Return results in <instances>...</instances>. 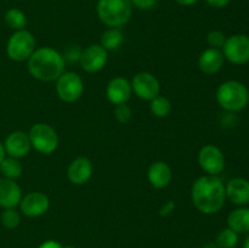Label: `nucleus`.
<instances>
[{
  "instance_id": "bb28decb",
  "label": "nucleus",
  "mask_w": 249,
  "mask_h": 248,
  "mask_svg": "<svg viewBox=\"0 0 249 248\" xmlns=\"http://www.w3.org/2000/svg\"><path fill=\"white\" fill-rule=\"evenodd\" d=\"M207 41H208V44L211 45V48H223L224 44H225L226 41L225 34L220 31H212L209 32L208 35H207Z\"/></svg>"
},
{
  "instance_id": "2eb2a0df",
  "label": "nucleus",
  "mask_w": 249,
  "mask_h": 248,
  "mask_svg": "<svg viewBox=\"0 0 249 248\" xmlns=\"http://www.w3.org/2000/svg\"><path fill=\"white\" fill-rule=\"evenodd\" d=\"M22 199L21 187L14 180L0 177V207L15 208Z\"/></svg>"
},
{
  "instance_id": "6ab92c4d",
  "label": "nucleus",
  "mask_w": 249,
  "mask_h": 248,
  "mask_svg": "<svg viewBox=\"0 0 249 248\" xmlns=\"http://www.w3.org/2000/svg\"><path fill=\"white\" fill-rule=\"evenodd\" d=\"M172 169L164 162H155L148 169V180L157 189H164L172 180Z\"/></svg>"
},
{
  "instance_id": "423d86ee",
  "label": "nucleus",
  "mask_w": 249,
  "mask_h": 248,
  "mask_svg": "<svg viewBox=\"0 0 249 248\" xmlns=\"http://www.w3.org/2000/svg\"><path fill=\"white\" fill-rule=\"evenodd\" d=\"M28 136L32 146L38 152L44 153V155L53 153L58 146L57 134L53 130V128H51L48 124L39 123L33 125Z\"/></svg>"
},
{
  "instance_id": "473e14b6",
  "label": "nucleus",
  "mask_w": 249,
  "mask_h": 248,
  "mask_svg": "<svg viewBox=\"0 0 249 248\" xmlns=\"http://www.w3.org/2000/svg\"><path fill=\"white\" fill-rule=\"evenodd\" d=\"M197 1H198V0H177L178 4L182 5V6H190V5L196 4Z\"/></svg>"
},
{
  "instance_id": "393cba45",
  "label": "nucleus",
  "mask_w": 249,
  "mask_h": 248,
  "mask_svg": "<svg viewBox=\"0 0 249 248\" xmlns=\"http://www.w3.org/2000/svg\"><path fill=\"white\" fill-rule=\"evenodd\" d=\"M216 242L220 248H233L238 243V233L230 228L224 229L218 235Z\"/></svg>"
},
{
  "instance_id": "5701e85b",
  "label": "nucleus",
  "mask_w": 249,
  "mask_h": 248,
  "mask_svg": "<svg viewBox=\"0 0 249 248\" xmlns=\"http://www.w3.org/2000/svg\"><path fill=\"white\" fill-rule=\"evenodd\" d=\"M123 41V34L118 28H111L104 33L101 38V46L106 50H114Z\"/></svg>"
},
{
  "instance_id": "b1692460",
  "label": "nucleus",
  "mask_w": 249,
  "mask_h": 248,
  "mask_svg": "<svg viewBox=\"0 0 249 248\" xmlns=\"http://www.w3.org/2000/svg\"><path fill=\"white\" fill-rule=\"evenodd\" d=\"M150 108L156 117H167L172 111V104L167 97L158 95L157 97L151 100Z\"/></svg>"
},
{
  "instance_id": "7ed1b4c3",
  "label": "nucleus",
  "mask_w": 249,
  "mask_h": 248,
  "mask_svg": "<svg viewBox=\"0 0 249 248\" xmlns=\"http://www.w3.org/2000/svg\"><path fill=\"white\" fill-rule=\"evenodd\" d=\"M216 101L226 111L238 112L247 107L249 90L238 80H228L216 90Z\"/></svg>"
},
{
  "instance_id": "72a5a7b5",
  "label": "nucleus",
  "mask_w": 249,
  "mask_h": 248,
  "mask_svg": "<svg viewBox=\"0 0 249 248\" xmlns=\"http://www.w3.org/2000/svg\"><path fill=\"white\" fill-rule=\"evenodd\" d=\"M5 155H6V152H5L4 143L0 142V164H1V162H2V160H4Z\"/></svg>"
},
{
  "instance_id": "f704fd0d",
  "label": "nucleus",
  "mask_w": 249,
  "mask_h": 248,
  "mask_svg": "<svg viewBox=\"0 0 249 248\" xmlns=\"http://www.w3.org/2000/svg\"><path fill=\"white\" fill-rule=\"evenodd\" d=\"M243 248H249V235L246 237L245 242H243Z\"/></svg>"
},
{
  "instance_id": "9d476101",
  "label": "nucleus",
  "mask_w": 249,
  "mask_h": 248,
  "mask_svg": "<svg viewBox=\"0 0 249 248\" xmlns=\"http://www.w3.org/2000/svg\"><path fill=\"white\" fill-rule=\"evenodd\" d=\"M131 89L138 97L151 101L160 95V85L153 74L148 72H140L134 75L131 80Z\"/></svg>"
},
{
  "instance_id": "1a4fd4ad",
  "label": "nucleus",
  "mask_w": 249,
  "mask_h": 248,
  "mask_svg": "<svg viewBox=\"0 0 249 248\" xmlns=\"http://www.w3.org/2000/svg\"><path fill=\"white\" fill-rule=\"evenodd\" d=\"M198 163L208 175H218L225 168V156L216 146L206 145L199 151Z\"/></svg>"
},
{
  "instance_id": "2f4dec72",
  "label": "nucleus",
  "mask_w": 249,
  "mask_h": 248,
  "mask_svg": "<svg viewBox=\"0 0 249 248\" xmlns=\"http://www.w3.org/2000/svg\"><path fill=\"white\" fill-rule=\"evenodd\" d=\"M39 248H63V247L60 245V243L56 242V241L50 240V241H46V242L41 243V245L39 246Z\"/></svg>"
},
{
  "instance_id": "412c9836",
  "label": "nucleus",
  "mask_w": 249,
  "mask_h": 248,
  "mask_svg": "<svg viewBox=\"0 0 249 248\" xmlns=\"http://www.w3.org/2000/svg\"><path fill=\"white\" fill-rule=\"evenodd\" d=\"M0 172L6 179H17L22 174V165L14 157H5L4 160L0 164Z\"/></svg>"
},
{
  "instance_id": "c85d7f7f",
  "label": "nucleus",
  "mask_w": 249,
  "mask_h": 248,
  "mask_svg": "<svg viewBox=\"0 0 249 248\" xmlns=\"http://www.w3.org/2000/svg\"><path fill=\"white\" fill-rule=\"evenodd\" d=\"M131 5L140 10H150L157 4L158 0H130Z\"/></svg>"
},
{
  "instance_id": "f3484780",
  "label": "nucleus",
  "mask_w": 249,
  "mask_h": 248,
  "mask_svg": "<svg viewBox=\"0 0 249 248\" xmlns=\"http://www.w3.org/2000/svg\"><path fill=\"white\" fill-rule=\"evenodd\" d=\"M68 179L74 185H83L92 174V164L89 158L79 157L73 160L68 167Z\"/></svg>"
},
{
  "instance_id": "9b49d317",
  "label": "nucleus",
  "mask_w": 249,
  "mask_h": 248,
  "mask_svg": "<svg viewBox=\"0 0 249 248\" xmlns=\"http://www.w3.org/2000/svg\"><path fill=\"white\" fill-rule=\"evenodd\" d=\"M79 56L80 66L85 72L89 73H95L102 70L106 66L107 57H108L106 49L97 44L88 46L85 50L82 51Z\"/></svg>"
},
{
  "instance_id": "cd10ccee",
  "label": "nucleus",
  "mask_w": 249,
  "mask_h": 248,
  "mask_svg": "<svg viewBox=\"0 0 249 248\" xmlns=\"http://www.w3.org/2000/svg\"><path fill=\"white\" fill-rule=\"evenodd\" d=\"M114 116H116L117 121L119 123H128L131 118V109L128 105L122 104V105H117L116 109H114Z\"/></svg>"
},
{
  "instance_id": "4468645a",
  "label": "nucleus",
  "mask_w": 249,
  "mask_h": 248,
  "mask_svg": "<svg viewBox=\"0 0 249 248\" xmlns=\"http://www.w3.org/2000/svg\"><path fill=\"white\" fill-rule=\"evenodd\" d=\"M32 143L29 136L24 131H14L4 142L5 152L14 158L24 157L31 151Z\"/></svg>"
},
{
  "instance_id": "a211bd4d",
  "label": "nucleus",
  "mask_w": 249,
  "mask_h": 248,
  "mask_svg": "<svg viewBox=\"0 0 249 248\" xmlns=\"http://www.w3.org/2000/svg\"><path fill=\"white\" fill-rule=\"evenodd\" d=\"M224 58L225 57L219 49H207L198 58L199 70L206 74H215L223 67Z\"/></svg>"
},
{
  "instance_id": "39448f33",
  "label": "nucleus",
  "mask_w": 249,
  "mask_h": 248,
  "mask_svg": "<svg viewBox=\"0 0 249 248\" xmlns=\"http://www.w3.org/2000/svg\"><path fill=\"white\" fill-rule=\"evenodd\" d=\"M36 49V39L31 32L26 29L16 31L11 36L6 45V53L11 60L21 62L28 60Z\"/></svg>"
},
{
  "instance_id": "aec40b11",
  "label": "nucleus",
  "mask_w": 249,
  "mask_h": 248,
  "mask_svg": "<svg viewBox=\"0 0 249 248\" xmlns=\"http://www.w3.org/2000/svg\"><path fill=\"white\" fill-rule=\"evenodd\" d=\"M228 225L237 233L249 232V208L241 207L231 212L228 216Z\"/></svg>"
},
{
  "instance_id": "20e7f679",
  "label": "nucleus",
  "mask_w": 249,
  "mask_h": 248,
  "mask_svg": "<svg viewBox=\"0 0 249 248\" xmlns=\"http://www.w3.org/2000/svg\"><path fill=\"white\" fill-rule=\"evenodd\" d=\"M133 5L130 0H99L97 15L100 19L112 28L122 27L130 19Z\"/></svg>"
},
{
  "instance_id": "a878e982",
  "label": "nucleus",
  "mask_w": 249,
  "mask_h": 248,
  "mask_svg": "<svg viewBox=\"0 0 249 248\" xmlns=\"http://www.w3.org/2000/svg\"><path fill=\"white\" fill-rule=\"evenodd\" d=\"M1 224L6 229H15L19 224V214L14 208L5 209L1 214Z\"/></svg>"
},
{
  "instance_id": "0eeeda50",
  "label": "nucleus",
  "mask_w": 249,
  "mask_h": 248,
  "mask_svg": "<svg viewBox=\"0 0 249 248\" xmlns=\"http://www.w3.org/2000/svg\"><path fill=\"white\" fill-rule=\"evenodd\" d=\"M223 55L233 65H246L249 62V36L235 34L226 39L223 46Z\"/></svg>"
},
{
  "instance_id": "6e6552de",
  "label": "nucleus",
  "mask_w": 249,
  "mask_h": 248,
  "mask_svg": "<svg viewBox=\"0 0 249 248\" xmlns=\"http://www.w3.org/2000/svg\"><path fill=\"white\" fill-rule=\"evenodd\" d=\"M84 85L82 78L73 72L62 73L57 78L56 91L58 97L65 102H74L82 96Z\"/></svg>"
},
{
  "instance_id": "c756f323",
  "label": "nucleus",
  "mask_w": 249,
  "mask_h": 248,
  "mask_svg": "<svg viewBox=\"0 0 249 248\" xmlns=\"http://www.w3.org/2000/svg\"><path fill=\"white\" fill-rule=\"evenodd\" d=\"M174 207H175V203L174 202H168L167 204H164V206L162 207V209H160V214L162 216H165V215H168V214H170L173 212V209H174Z\"/></svg>"
},
{
  "instance_id": "f257e3e1",
  "label": "nucleus",
  "mask_w": 249,
  "mask_h": 248,
  "mask_svg": "<svg viewBox=\"0 0 249 248\" xmlns=\"http://www.w3.org/2000/svg\"><path fill=\"white\" fill-rule=\"evenodd\" d=\"M191 197L199 212L204 214L218 213L225 203V185L216 175L201 177L192 185Z\"/></svg>"
},
{
  "instance_id": "dca6fc26",
  "label": "nucleus",
  "mask_w": 249,
  "mask_h": 248,
  "mask_svg": "<svg viewBox=\"0 0 249 248\" xmlns=\"http://www.w3.org/2000/svg\"><path fill=\"white\" fill-rule=\"evenodd\" d=\"M131 91H133L131 84L122 77L113 78L108 83L106 89L107 97L113 105L126 104V101L130 99Z\"/></svg>"
},
{
  "instance_id": "f8f14e48",
  "label": "nucleus",
  "mask_w": 249,
  "mask_h": 248,
  "mask_svg": "<svg viewBox=\"0 0 249 248\" xmlns=\"http://www.w3.org/2000/svg\"><path fill=\"white\" fill-rule=\"evenodd\" d=\"M49 197L43 192H31L19 202V207L24 215L39 216L49 209Z\"/></svg>"
},
{
  "instance_id": "4be33fe9",
  "label": "nucleus",
  "mask_w": 249,
  "mask_h": 248,
  "mask_svg": "<svg viewBox=\"0 0 249 248\" xmlns=\"http://www.w3.org/2000/svg\"><path fill=\"white\" fill-rule=\"evenodd\" d=\"M4 19L10 28L16 29V31H21V29H23L27 24L26 15L18 9L7 10L6 14H5Z\"/></svg>"
},
{
  "instance_id": "c9c22d12",
  "label": "nucleus",
  "mask_w": 249,
  "mask_h": 248,
  "mask_svg": "<svg viewBox=\"0 0 249 248\" xmlns=\"http://www.w3.org/2000/svg\"><path fill=\"white\" fill-rule=\"evenodd\" d=\"M65 248H74V247H72V246H66Z\"/></svg>"
},
{
  "instance_id": "ddd939ff",
  "label": "nucleus",
  "mask_w": 249,
  "mask_h": 248,
  "mask_svg": "<svg viewBox=\"0 0 249 248\" xmlns=\"http://www.w3.org/2000/svg\"><path fill=\"white\" fill-rule=\"evenodd\" d=\"M226 198L231 203L240 207L249 204V180L243 177H233L225 186Z\"/></svg>"
},
{
  "instance_id": "f03ea898",
  "label": "nucleus",
  "mask_w": 249,
  "mask_h": 248,
  "mask_svg": "<svg viewBox=\"0 0 249 248\" xmlns=\"http://www.w3.org/2000/svg\"><path fill=\"white\" fill-rule=\"evenodd\" d=\"M28 70L36 79L53 82L65 71V58L55 49L40 48L28 58Z\"/></svg>"
},
{
  "instance_id": "7c9ffc66",
  "label": "nucleus",
  "mask_w": 249,
  "mask_h": 248,
  "mask_svg": "<svg viewBox=\"0 0 249 248\" xmlns=\"http://www.w3.org/2000/svg\"><path fill=\"white\" fill-rule=\"evenodd\" d=\"M206 1L208 2L211 6L218 7V9H220V7L226 6V5L230 2V0H206Z\"/></svg>"
}]
</instances>
